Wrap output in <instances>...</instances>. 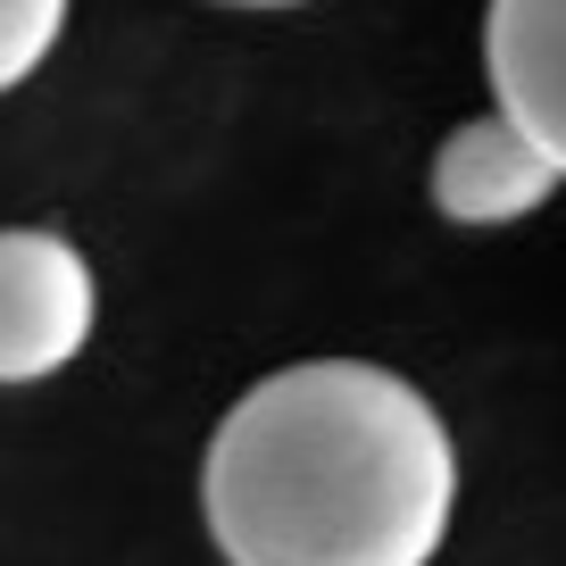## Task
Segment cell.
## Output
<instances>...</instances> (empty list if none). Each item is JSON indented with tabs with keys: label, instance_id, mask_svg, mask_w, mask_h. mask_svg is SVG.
Masks as SVG:
<instances>
[{
	"label": "cell",
	"instance_id": "3",
	"mask_svg": "<svg viewBox=\"0 0 566 566\" xmlns=\"http://www.w3.org/2000/svg\"><path fill=\"white\" fill-rule=\"evenodd\" d=\"M492 101L542 159L566 176V0H492L483 18Z\"/></svg>",
	"mask_w": 566,
	"mask_h": 566
},
{
	"label": "cell",
	"instance_id": "5",
	"mask_svg": "<svg viewBox=\"0 0 566 566\" xmlns=\"http://www.w3.org/2000/svg\"><path fill=\"white\" fill-rule=\"evenodd\" d=\"M59 25H67V0H0V92H18L51 59Z\"/></svg>",
	"mask_w": 566,
	"mask_h": 566
},
{
	"label": "cell",
	"instance_id": "1",
	"mask_svg": "<svg viewBox=\"0 0 566 566\" xmlns=\"http://www.w3.org/2000/svg\"><path fill=\"white\" fill-rule=\"evenodd\" d=\"M200 500L226 566H433L459 450L408 375L308 358L226 408Z\"/></svg>",
	"mask_w": 566,
	"mask_h": 566
},
{
	"label": "cell",
	"instance_id": "6",
	"mask_svg": "<svg viewBox=\"0 0 566 566\" xmlns=\"http://www.w3.org/2000/svg\"><path fill=\"white\" fill-rule=\"evenodd\" d=\"M226 9H301V0H226Z\"/></svg>",
	"mask_w": 566,
	"mask_h": 566
},
{
	"label": "cell",
	"instance_id": "4",
	"mask_svg": "<svg viewBox=\"0 0 566 566\" xmlns=\"http://www.w3.org/2000/svg\"><path fill=\"white\" fill-rule=\"evenodd\" d=\"M558 167L542 159V142H525L509 117H475L442 142V159H433V209L450 226H516L533 217L549 192H558Z\"/></svg>",
	"mask_w": 566,
	"mask_h": 566
},
{
	"label": "cell",
	"instance_id": "2",
	"mask_svg": "<svg viewBox=\"0 0 566 566\" xmlns=\"http://www.w3.org/2000/svg\"><path fill=\"white\" fill-rule=\"evenodd\" d=\"M101 292L75 242L42 226L0 233V384H42L92 342Z\"/></svg>",
	"mask_w": 566,
	"mask_h": 566
}]
</instances>
